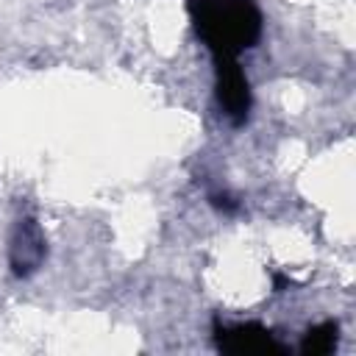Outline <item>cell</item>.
<instances>
[{"mask_svg":"<svg viewBox=\"0 0 356 356\" xmlns=\"http://www.w3.org/2000/svg\"><path fill=\"white\" fill-rule=\"evenodd\" d=\"M189 11L214 58H236L259 39L261 17L253 0H192Z\"/></svg>","mask_w":356,"mask_h":356,"instance_id":"cell-1","label":"cell"},{"mask_svg":"<svg viewBox=\"0 0 356 356\" xmlns=\"http://www.w3.org/2000/svg\"><path fill=\"white\" fill-rule=\"evenodd\" d=\"M217 61V97L225 114L234 122H242L250 108V89L245 72L236 67L234 58H214Z\"/></svg>","mask_w":356,"mask_h":356,"instance_id":"cell-2","label":"cell"},{"mask_svg":"<svg viewBox=\"0 0 356 356\" xmlns=\"http://www.w3.org/2000/svg\"><path fill=\"white\" fill-rule=\"evenodd\" d=\"M217 342L222 350L231 353H275L281 350L270 331H264L261 325H236V328H222L217 334Z\"/></svg>","mask_w":356,"mask_h":356,"instance_id":"cell-3","label":"cell"},{"mask_svg":"<svg viewBox=\"0 0 356 356\" xmlns=\"http://www.w3.org/2000/svg\"><path fill=\"white\" fill-rule=\"evenodd\" d=\"M44 256V242H42V234L39 228L33 225V220H22L19 228H17V239L11 245V264H14V273L17 275H25L31 273Z\"/></svg>","mask_w":356,"mask_h":356,"instance_id":"cell-4","label":"cell"},{"mask_svg":"<svg viewBox=\"0 0 356 356\" xmlns=\"http://www.w3.org/2000/svg\"><path fill=\"white\" fill-rule=\"evenodd\" d=\"M334 345H337V325H334V323H325V325H317V328H312V331L306 334L300 350H303V353H312V356H323V353H328Z\"/></svg>","mask_w":356,"mask_h":356,"instance_id":"cell-5","label":"cell"}]
</instances>
